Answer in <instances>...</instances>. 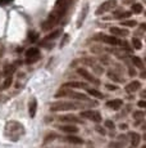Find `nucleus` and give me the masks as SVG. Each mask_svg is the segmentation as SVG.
<instances>
[{
  "label": "nucleus",
  "instance_id": "nucleus-35",
  "mask_svg": "<svg viewBox=\"0 0 146 148\" xmlns=\"http://www.w3.org/2000/svg\"><path fill=\"white\" fill-rule=\"evenodd\" d=\"M130 75H131V76H133V75H135V71L132 70V68H130Z\"/></svg>",
  "mask_w": 146,
  "mask_h": 148
},
{
  "label": "nucleus",
  "instance_id": "nucleus-23",
  "mask_svg": "<svg viewBox=\"0 0 146 148\" xmlns=\"http://www.w3.org/2000/svg\"><path fill=\"white\" fill-rule=\"evenodd\" d=\"M94 113H95V111H83V112H81V117L91 120V117L94 116Z\"/></svg>",
  "mask_w": 146,
  "mask_h": 148
},
{
  "label": "nucleus",
  "instance_id": "nucleus-36",
  "mask_svg": "<svg viewBox=\"0 0 146 148\" xmlns=\"http://www.w3.org/2000/svg\"><path fill=\"white\" fill-rule=\"evenodd\" d=\"M97 130H99V132L101 133V134H105V132H104V130L101 129V127H97Z\"/></svg>",
  "mask_w": 146,
  "mask_h": 148
},
{
  "label": "nucleus",
  "instance_id": "nucleus-25",
  "mask_svg": "<svg viewBox=\"0 0 146 148\" xmlns=\"http://www.w3.org/2000/svg\"><path fill=\"white\" fill-rule=\"evenodd\" d=\"M137 25L136 21H131V19H126V21H122V26L126 27H135Z\"/></svg>",
  "mask_w": 146,
  "mask_h": 148
},
{
  "label": "nucleus",
  "instance_id": "nucleus-11",
  "mask_svg": "<svg viewBox=\"0 0 146 148\" xmlns=\"http://www.w3.org/2000/svg\"><path fill=\"white\" fill-rule=\"evenodd\" d=\"M36 110H37V101L35 98L31 99L30 104H28V112H30V117H35L36 115Z\"/></svg>",
  "mask_w": 146,
  "mask_h": 148
},
{
  "label": "nucleus",
  "instance_id": "nucleus-24",
  "mask_svg": "<svg viewBox=\"0 0 146 148\" xmlns=\"http://www.w3.org/2000/svg\"><path fill=\"white\" fill-rule=\"evenodd\" d=\"M144 116H145L144 111H136V112H133V119H136L137 121H141L144 119Z\"/></svg>",
  "mask_w": 146,
  "mask_h": 148
},
{
  "label": "nucleus",
  "instance_id": "nucleus-10",
  "mask_svg": "<svg viewBox=\"0 0 146 148\" xmlns=\"http://www.w3.org/2000/svg\"><path fill=\"white\" fill-rule=\"evenodd\" d=\"M63 88H78V89H83V88H89V85L85 81H69L63 85Z\"/></svg>",
  "mask_w": 146,
  "mask_h": 148
},
{
  "label": "nucleus",
  "instance_id": "nucleus-19",
  "mask_svg": "<svg viewBox=\"0 0 146 148\" xmlns=\"http://www.w3.org/2000/svg\"><path fill=\"white\" fill-rule=\"evenodd\" d=\"M87 93H89L90 95H92V97H95V98H97V99H103V98H104L103 93H100L97 89H87Z\"/></svg>",
  "mask_w": 146,
  "mask_h": 148
},
{
  "label": "nucleus",
  "instance_id": "nucleus-34",
  "mask_svg": "<svg viewBox=\"0 0 146 148\" xmlns=\"http://www.w3.org/2000/svg\"><path fill=\"white\" fill-rule=\"evenodd\" d=\"M139 107L145 108V107H146V102H145V101H140V102H139Z\"/></svg>",
  "mask_w": 146,
  "mask_h": 148
},
{
  "label": "nucleus",
  "instance_id": "nucleus-31",
  "mask_svg": "<svg viewBox=\"0 0 146 148\" xmlns=\"http://www.w3.org/2000/svg\"><path fill=\"white\" fill-rule=\"evenodd\" d=\"M14 71H16L14 66H7V67H5V70H4V72L7 73V75H10V73H13Z\"/></svg>",
  "mask_w": 146,
  "mask_h": 148
},
{
  "label": "nucleus",
  "instance_id": "nucleus-1",
  "mask_svg": "<svg viewBox=\"0 0 146 148\" xmlns=\"http://www.w3.org/2000/svg\"><path fill=\"white\" fill-rule=\"evenodd\" d=\"M69 3H71V0H58L54 10L50 13V16L47 17V19L43 23V30H50V28H53L59 21H60L63 14L66 13L67 8H68Z\"/></svg>",
  "mask_w": 146,
  "mask_h": 148
},
{
  "label": "nucleus",
  "instance_id": "nucleus-13",
  "mask_svg": "<svg viewBox=\"0 0 146 148\" xmlns=\"http://www.w3.org/2000/svg\"><path fill=\"white\" fill-rule=\"evenodd\" d=\"M122 104H123L122 99H113V101L106 102V106L109 108H112V110H118V108L122 107Z\"/></svg>",
  "mask_w": 146,
  "mask_h": 148
},
{
  "label": "nucleus",
  "instance_id": "nucleus-38",
  "mask_svg": "<svg viewBox=\"0 0 146 148\" xmlns=\"http://www.w3.org/2000/svg\"><path fill=\"white\" fill-rule=\"evenodd\" d=\"M141 148H146V146H142V147H141Z\"/></svg>",
  "mask_w": 146,
  "mask_h": 148
},
{
  "label": "nucleus",
  "instance_id": "nucleus-30",
  "mask_svg": "<svg viewBox=\"0 0 146 148\" xmlns=\"http://www.w3.org/2000/svg\"><path fill=\"white\" fill-rule=\"evenodd\" d=\"M91 120H92V121H95V122H100V121H101V116H100V113H99V112H95V113H94V116L91 117Z\"/></svg>",
  "mask_w": 146,
  "mask_h": 148
},
{
  "label": "nucleus",
  "instance_id": "nucleus-29",
  "mask_svg": "<svg viewBox=\"0 0 146 148\" xmlns=\"http://www.w3.org/2000/svg\"><path fill=\"white\" fill-rule=\"evenodd\" d=\"M59 34H60V30H57L54 31L53 34H50L49 36H46V40H53V39H55L57 36H59Z\"/></svg>",
  "mask_w": 146,
  "mask_h": 148
},
{
  "label": "nucleus",
  "instance_id": "nucleus-26",
  "mask_svg": "<svg viewBox=\"0 0 146 148\" xmlns=\"http://www.w3.org/2000/svg\"><path fill=\"white\" fill-rule=\"evenodd\" d=\"M12 82H13V79L10 77V76H8L7 79H5V81H4V84H3V89H8V88L12 85Z\"/></svg>",
  "mask_w": 146,
  "mask_h": 148
},
{
  "label": "nucleus",
  "instance_id": "nucleus-22",
  "mask_svg": "<svg viewBox=\"0 0 146 148\" xmlns=\"http://www.w3.org/2000/svg\"><path fill=\"white\" fill-rule=\"evenodd\" d=\"M132 45L135 49H142V42L139 38H133L132 39Z\"/></svg>",
  "mask_w": 146,
  "mask_h": 148
},
{
  "label": "nucleus",
  "instance_id": "nucleus-33",
  "mask_svg": "<svg viewBox=\"0 0 146 148\" xmlns=\"http://www.w3.org/2000/svg\"><path fill=\"white\" fill-rule=\"evenodd\" d=\"M105 86H106V88H108V89H109V90H117V89H119V88H118V86H117V85H110V84H106V85H105Z\"/></svg>",
  "mask_w": 146,
  "mask_h": 148
},
{
  "label": "nucleus",
  "instance_id": "nucleus-8",
  "mask_svg": "<svg viewBox=\"0 0 146 148\" xmlns=\"http://www.w3.org/2000/svg\"><path fill=\"white\" fill-rule=\"evenodd\" d=\"M110 34L114 36H119V38H123V36H127L128 34V30L127 28H122V27H110Z\"/></svg>",
  "mask_w": 146,
  "mask_h": 148
},
{
  "label": "nucleus",
  "instance_id": "nucleus-37",
  "mask_svg": "<svg viewBox=\"0 0 146 148\" xmlns=\"http://www.w3.org/2000/svg\"><path fill=\"white\" fill-rule=\"evenodd\" d=\"M120 129H127V125L122 124V125H120Z\"/></svg>",
  "mask_w": 146,
  "mask_h": 148
},
{
  "label": "nucleus",
  "instance_id": "nucleus-4",
  "mask_svg": "<svg viewBox=\"0 0 146 148\" xmlns=\"http://www.w3.org/2000/svg\"><path fill=\"white\" fill-rule=\"evenodd\" d=\"M116 7H117V0H106V1H104L103 4L97 8L96 14L97 16L104 14L105 12H109V10H112L113 8H116Z\"/></svg>",
  "mask_w": 146,
  "mask_h": 148
},
{
  "label": "nucleus",
  "instance_id": "nucleus-32",
  "mask_svg": "<svg viewBox=\"0 0 146 148\" xmlns=\"http://www.w3.org/2000/svg\"><path fill=\"white\" fill-rule=\"evenodd\" d=\"M105 126L109 127V129H114V127H116V125H114V122L112 120H105Z\"/></svg>",
  "mask_w": 146,
  "mask_h": 148
},
{
  "label": "nucleus",
  "instance_id": "nucleus-7",
  "mask_svg": "<svg viewBox=\"0 0 146 148\" xmlns=\"http://www.w3.org/2000/svg\"><path fill=\"white\" fill-rule=\"evenodd\" d=\"M77 72H78V75H81L83 79H86L87 81L90 82H95V84H99V81L96 80V79L94 77V76L91 75V73L89 72L86 68H77Z\"/></svg>",
  "mask_w": 146,
  "mask_h": 148
},
{
  "label": "nucleus",
  "instance_id": "nucleus-28",
  "mask_svg": "<svg viewBox=\"0 0 146 148\" xmlns=\"http://www.w3.org/2000/svg\"><path fill=\"white\" fill-rule=\"evenodd\" d=\"M37 38H39V35L36 32H32V31H31V32L28 34V41H31V42L36 41L37 40Z\"/></svg>",
  "mask_w": 146,
  "mask_h": 148
},
{
  "label": "nucleus",
  "instance_id": "nucleus-12",
  "mask_svg": "<svg viewBox=\"0 0 146 148\" xmlns=\"http://www.w3.org/2000/svg\"><path fill=\"white\" fill-rule=\"evenodd\" d=\"M59 130H62L63 133H68V134H74L78 132V129L73 125H62V126H59Z\"/></svg>",
  "mask_w": 146,
  "mask_h": 148
},
{
  "label": "nucleus",
  "instance_id": "nucleus-16",
  "mask_svg": "<svg viewBox=\"0 0 146 148\" xmlns=\"http://www.w3.org/2000/svg\"><path fill=\"white\" fill-rule=\"evenodd\" d=\"M67 95L72 97L73 99H80V101H87V99H89L87 95L82 94V93H77V92H73V93H69L68 92V94H67Z\"/></svg>",
  "mask_w": 146,
  "mask_h": 148
},
{
  "label": "nucleus",
  "instance_id": "nucleus-20",
  "mask_svg": "<svg viewBox=\"0 0 146 148\" xmlns=\"http://www.w3.org/2000/svg\"><path fill=\"white\" fill-rule=\"evenodd\" d=\"M142 10H144V7H142V4H140V3H136V4L132 5V12L133 13L140 14V13H142Z\"/></svg>",
  "mask_w": 146,
  "mask_h": 148
},
{
  "label": "nucleus",
  "instance_id": "nucleus-5",
  "mask_svg": "<svg viewBox=\"0 0 146 148\" xmlns=\"http://www.w3.org/2000/svg\"><path fill=\"white\" fill-rule=\"evenodd\" d=\"M26 62L27 63H32V62L39 61L40 58V49L39 48H30L26 52Z\"/></svg>",
  "mask_w": 146,
  "mask_h": 148
},
{
  "label": "nucleus",
  "instance_id": "nucleus-6",
  "mask_svg": "<svg viewBox=\"0 0 146 148\" xmlns=\"http://www.w3.org/2000/svg\"><path fill=\"white\" fill-rule=\"evenodd\" d=\"M95 39H99V40L106 42V44H110V45H119L120 44V40L114 35H110V36L109 35H97Z\"/></svg>",
  "mask_w": 146,
  "mask_h": 148
},
{
  "label": "nucleus",
  "instance_id": "nucleus-15",
  "mask_svg": "<svg viewBox=\"0 0 146 148\" xmlns=\"http://www.w3.org/2000/svg\"><path fill=\"white\" fill-rule=\"evenodd\" d=\"M130 136H131V144H132V147H137V146H139L140 140H141V136H140V134H137V133H131Z\"/></svg>",
  "mask_w": 146,
  "mask_h": 148
},
{
  "label": "nucleus",
  "instance_id": "nucleus-18",
  "mask_svg": "<svg viewBox=\"0 0 146 148\" xmlns=\"http://www.w3.org/2000/svg\"><path fill=\"white\" fill-rule=\"evenodd\" d=\"M132 62H133V64L136 66L137 68H141V70H144V62H142V59L140 58V57H132Z\"/></svg>",
  "mask_w": 146,
  "mask_h": 148
},
{
  "label": "nucleus",
  "instance_id": "nucleus-14",
  "mask_svg": "<svg viewBox=\"0 0 146 148\" xmlns=\"http://www.w3.org/2000/svg\"><path fill=\"white\" fill-rule=\"evenodd\" d=\"M59 120H60V121H67V122H82V120H80V119H78L77 116H74V115L60 116V117H59Z\"/></svg>",
  "mask_w": 146,
  "mask_h": 148
},
{
  "label": "nucleus",
  "instance_id": "nucleus-9",
  "mask_svg": "<svg viewBox=\"0 0 146 148\" xmlns=\"http://www.w3.org/2000/svg\"><path fill=\"white\" fill-rule=\"evenodd\" d=\"M141 89V82L140 81H132L126 85V92L127 93H136Z\"/></svg>",
  "mask_w": 146,
  "mask_h": 148
},
{
  "label": "nucleus",
  "instance_id": "nucleus-3",
  "mask_svg": "<svg viewBox=\"0 0 146 148\" xmlns=\"http://www.w3.org/2000/svg\"><path fill=\"white\" fill-rule=\"evenodd\" d=\"M80 107V104L77 103H72V102H55L50 106V110L53 112H59V111H71L76 110Z\"/></svg>",
  "mask_w": 146,
  "mask_h": 148
},
{
  "label": "nucleus",
  "instance_id": "nucleus-27",
  "mask_svg": "<svg viewBox=\"0 0 146 148\" xmlns=\"http://www.w3.org/2000/svg\"><path fill=\"white\" fill-rule=\"evenodd\" d=\"M131 12H122V13H119V14H117L116 16V18L118 19H122V18H128V17H131Z\"/></svg>",
  "mask_w": 146,
  "mask_h": 148
},
{
  "label": "nucleus",
  "instance_id": "nucleus-21",
  "mask_svg": "<svg viewBox=\"0 0 146 148\" xmlns=\"http://www.w3.org/2000/svg\"><path fill=\"white\" fill-rule=\"evenodd\" d=\"M108 77L110 79V80L117 81V82H122L123 81V79L120 77V76H118L117 73H114V72H108Z\"/></svg>",
  "mask_w": 146,
  "mask_h": 148
},
{
  "label": "nucleus",
  "instance_id": "nucleus-2",
  "mask_svg": "<svg viewBox=\"0 0 146 148\" xmlns=\"http://www.w3.org/2000/svg\"><path fill=\"white\" fill-rule=\"evenodd\" d=\"M5 134L12 140H17L19 136L24 134V126L18 121H9L5 125Z\"/></svg>",
  "mask_w": 146,
  "mask_h": 148
},
{
  "label": "nucleus",
  "instance_id": "nucleus-17",
  "mask_svg": "<svg viewBox=\"0 0 146 148\" xmlns=\"http://www.w3.org/2000/svg\"><path fill=\"white\" fill-rule=\"evenodd\" d=\"M66 140H67V142H69V143H74V144H82V143H83L82 139L78 138V136H74V135H69V136H67Z\"/></svg>",
  "mask_w": 146,
  "mask_h": 148
}]
</instances>
